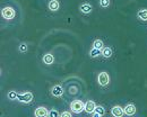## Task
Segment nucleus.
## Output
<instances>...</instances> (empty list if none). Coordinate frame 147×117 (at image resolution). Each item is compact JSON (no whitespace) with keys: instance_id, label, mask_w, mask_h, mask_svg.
I'll list each match as a JSON object with an SVG mask.
<instances>
[{"instance_id":"obj_3","label":"nucleus","mask_w":147,"mask_h":117,"mask_svg":"<svg viewBox=\"0 0 147 117\" xmlns=\"http://www.w3.org/2000/svg\"><path fill=\"white\" fill-rule=\"evenodd\" d=\"M97 82L102 87L108 86L109 82H110V77H109L108 72H101V73H98V76H97Z\"/></svg>"},{"instance_id":"obj_8","label":"nucleus","mask_w":147,"mask_h":117,"mask_svg":"<svg viewBox=\"0 0 147 117\" xmlns=\"http://www.w3.org/2000/svg\"><path fill=\"white\" fill-rule=\"evenodd\" d=\"M79 10L83 13V14H86V15H88V14H91L93 10V7L91 3H88V2H85V3H82L80 6H79Z\"/></svg>"},{"instance_id":"obj_13","label":"nucleus","mask_w":147,"mask_h":117,"mask_svg":"<svg viewBox=\"0 0 147 117\" xmlns=\"http://www.w3.org/2000/svg\"><path fill=\"white\" fill-rule=\"evenodd\" d=\"M137 18L142 21H147V9H140L137 13Z\"/></svg>"},{"instance_id":"obj_17","label":"nucleus","mask_w":147,"mask_h":117,"mask_svg":"<svg viewBox=\"0 0 147 117\" xmlns=\"http://www.w3.org/2000/svg\"><path fill=\"white\" fill-rule=\"evenodd\" d=\"M95 113H97V114H100V115H104V114H105V108H104L103 106H96Z\"/></svg>"},{"instance_id":"obj_11","label":"nucleus","mask_w":147,"mask_h":117,"mask_svg":"<svg viewBox=\"0 0 147 117\" xmlns=\"http://www.w3.org/2000/svg\"><path fill=\"white\" fill-rule=\"evenodd\" d=\"M48 7H49V9H50L51 11H57V10H59V8H60V3H59L58 0H50Z\"/></svg>"},{"instance_id":"obj_10","label":"nucleus","mask_w":147,"mask_h":117,"mask_svg":"<svg viewBox=\"0 0 147 117\" xmlns=\"http://www.w3.org/2000/svg\"><path fill=\"white\" fill-rule=\"evenodd\" d=\"M123 110H125V114H126V115L132 116V115H135V113H136V107H135V105H132V104H128V105L123 108Z\"/></svg>"},{"instance_id":"obj_21","label":"nucleus","mask_w":147,"mask_h":117,"mask_svg":"<svg viewBox=\"0 0 147 117\" xmlns=\"http://www.w3.org/2000/svg\"><path fill=\"white\" fill-rule=\"evenodd\" d=\"M49 117H59V113L55 109H51L49 113Z\"/></svg>"},{"instance_id":"obj_2","label":"nucleus","mask_w":147,"mask_h":117,"mask_svg":"<svg viewBox=\"0 0 147 117\" xmlns=\"http://www.w3.org/2000/svg\"><path fill=\"white\" fill-rule=\"evenodd\" d=\"M1 16H2V18H5L6 20L14 19L15 16H16L15 9L11 8V7H5V8L1 9Z\"/></svg>"},{"instance_id":"obj_9","label":"nucleus","mask_w":147,"mask_h":117,"mask_svg":"<svg viewBox=\"0 0 147 117\" xmlns=\"http://www.w3.org/2000/svg\"><path fill=\"white\" fill-rule=\"evenodd\" d=\"M95 108H96V105H95V102L93 100L86 101V104H85V112L87 114H93L95 112Z\"/></svg>"},{"instance_id":"obj_19","label":"nucleus","mask_w":147,"mask_h":117,"mask_svg":"<svg viewBox=\"0 0 147 117\" xmlns=\"http://www.w3.org/2000/svg\"><path fill=\"white\" fill-rule=\"evenodd\" d=\"M100 6L102 8H108L110 6V0H100Z\"/></svg>"},{"instance_id":"obj_15","label":"nucleus","mask_w":147,"mask_h":117,"mask_svg":"<svg viewBox=\"0 0 147 117\" xmlns=\"http://www.w3.org/2000/svg\"><path fill=\"white\" fill-rule=\"evenodd\" d=\"M112 54H113V53H112V50H111L110 47H103V50H102V55H103L104 58H111Z\"/></svg>"},{"instance_id":"obj_7","label":"nucleus","mask_w":147,"mask_h":117,"mask_svg":"<svg viewBox=\"0 0 147 117\" xmlns=\"http://www.w3.org/2000/svg\"><path fill=\"white\" fill-rule=\"evenodd\" d=\"M63 88L61 87V86H59V84H57L55 87H52V89H51V95L53 96V97H61L62 95H63Z\"/></svg>"},{"instance_id":"obj_14","label":"nucleus","mask_w":147,"mask_h":117,"mask_svg":"<svg viewBox=\"0 0 147 117\" xmlns=\"http://www.w3.org/2000/svg\"><path fill=\"white\" fill-rule=\"evenodd\" d=\"M93 47L94 49H97V50H103L104 47V43L102 39H95L94 43H93Z\"/></svg>"},{"instance_id":"obj_6","label":"nucleus","mask_w":147,"mask_h":117,"mask_svg":"<svg viewBox=\"0 0 147 117\" xmlns=\"http://www.w3.org/2000/svg\"><path fill=\"white\" fill-rule=\"evenodd\" d=\"M49 110L45 107H37L34 112L35 117H49Z\"/></svg>"},{"instance_id":"obj_18","label":"nucleus","mask_w":147,"mask_h":117,"mask_svg":"<svg viewBox=\"0 0 147 117\" xmlns=\"http://www.w3.org/2000/svg\"><path fill=\"white\" fill-rule=\"evenodd\" d=\"M7 96H8V98H9L10 100H15V99H17V98H18V95H17V92H16V91H9Z\"/></svg>"},{"instance_id":"obj_4","label":"nucleus","mask_w":147,"mask_h":117,"mask_svg":"<svg viewBox=\"0 0 147 117\" xmlns=\"http://www.w3.org/2000/svg\"><path fill=\"white\" fill-rule=\"evenodd\" d=\"M19 102H23V104H28L33 100V94L31 92H25L23 95H18V98H17Z\"/></svg>"},{"instance_id":"obj_16","label":"nucleus","mask_w":147,"mask_h":117,"mask_svg":"<svg viewBox=\"0 0 147 117\" xmlns=\"http://www.w3.org/2000/svg\"><path fill=\"white\" fill-rule=\"evenodd\" d=\"M90 55H91V58H97L98 55H102V50H97V49L93 47L90 51Z\"/></svg>"},{"instance_id":"obj_20","label":"nucleus","mask_w":147,"mask_h":117,"mask_svg":"<svg viewBox=\"0 0 147 117\" xmlns=\"http://www.w3.org/2000/svg\"><path fill=\"white\" fill-rule=\"evenodd\" d=\"M18 50H19V52H23V53L26 52V51H27V44H26V43H20Z\"/></svg>"},{"instance_id":"obj_22","label":"nucleus","mask_w":147,"mask_h":117,"mask_svg":"<svg viewBox=\"0 0 147 117\" xmlns=\"http://www.w3.org/2000/svg\"><path fill=\"white\" fill-rule=\"evenodd\" d=\"M60 117H73V115L70 112H62L60 114Z\"/></svg>"},{"instance_id":"obj_23","label":"nucleus","mask_w":147,"mask_h":117,"mask_svg":"<svg viewBox=\"0 0 147 117\" xmlns=\"http://www.w3.org/2000/svg\"><path fill=\"white\" fill-rule=\"evenodd\" d=\"M101 116H102V115H100V114H97V113H95V112H94L92 117H101Z\"/></svg>"},{"instance_id":"obj_12","label":"nucleus","mask_w":147,"mask_h":117,"mask_svg":"<svg viewBox=\"0 0 147 117\" xmlns=\"http://www.w3.org/2000/svg\"><path fill=\"white\" fill-rule=\"evenodd\" d=\"M43 62H44L45 64H48V65L52 64V63L55 62V57H53V54H51V53L44 54V57H43Z\"/></svg>"},{"instance_id":"obj_5","label":"nucleus","mask_w":147,"mask_h":117,"mask_svg":"<svg viewBox=\"0 0 147 117\" xmlns=\"http://www.w3.org/2000/svg\"><path fill=\"white\" fill-rule=\"evenodd\" d=\"M111 114L113 117H122L125 115V110L121 106H113L111 108Z\"/></svg>"},{"instance_id":"obj_1","label":"nucleus","mask_w":147,"mask_h":117,"mask_svg":"<svg viewBox=\"0 0 147 117\" xmlns=\"http://www.w3.org/2000/svg\"><path fill=\"white\" fill-rule=\"evenodd\" d=\"M70 109L75 114H80L82 112L85 110V104L82 100H74L70 104Z\"/></svg>"}]
</instances>
